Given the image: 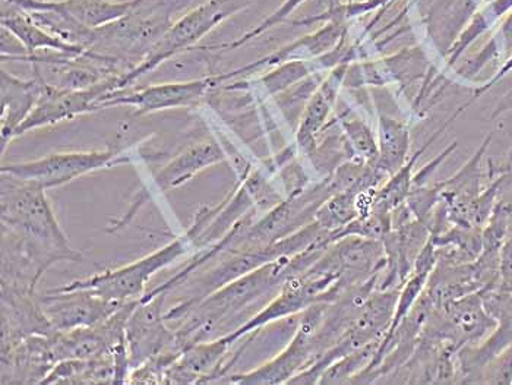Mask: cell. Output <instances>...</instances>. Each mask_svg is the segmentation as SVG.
I'll return each instance as SVG.
<instances>
[{
	"instance_id": "6da1fadb",
	"label": "cell",
	"mask_w": 512,
	"mask_h": 385,
	"mask_svg": "<svg viewBox=\"0 0 512 385\" xmlns=\"http://www.w3.org/2000/svg\"><path fill=\"white\" fill-rule=\"evenodd\" d=\"M3 232L15 239L17 260L24 265L34 284L50 265L58 261H81L82 255L69 244L52 205L47 189L36 182L22 181L2 173ZM14 264V263H11Z\"/></svg>"
},
{
	"instance_id": "7a4b0ae2",
	"label": "cell",
	"mask_w": 512,
	"mask_h": 385,
	"mask_svg": "<svg viewBox=\"0 0 512 385\" xmlns=\"http://www.w3.org/2000/svg\"><path fill=\"white\" fill-rule=\"evenodd\" d=\"M252 5V0H208L197 8L173 22L172 27L154 44L147 56L139 65L120 75L115 93L125 90L139 78L154 71L161 63L183 50L191 49L199 40L218 27L221 22L229 20L237 12ZM113 94V93H112Z\"/></svg>"
},
{
	"instance_id": "3957f363",
	"label": "cell",
	"mask_w": 512,
	"mask_h": 385,
	"mask_svg": "<svg viewBox=\"0 0 512 385\" xmlns=\"http://www.w3.org/2000/svg\"><path fill=\"white\" fill-rule=\"evenodd\" d=\"M192 245L194 242H192L191 235L186 232L185 235L170 242L164 248L141 258L137 263L125 265L116 270L103 271V273L94 274L87 279L75 280V282L65 284V286L50 290V292L87 290V292L107 299V301H135V298H139L144 293L145 286L154 274H157L161 268L179 260L191 249Z\"/></svg>"
},
{
	"instance_id": "277c9868",
	"label": "cell",
	"mask_w": 512,
	"mask_h": 385,
	"mask_svg": "<svg viewBox=\"0 0 512 385\" xmlns=\"http://www.w3.org/2000/svg\"><path fill=\"white\" fill-rule=\"evenodd\" d=\"M328 302H319L302 312L295 336L286 349L267 364L245 374L227 378L226 383L243 385L287 384L293 377L314 365L324 352L319 343V330L324 323Z\"/></svg>"
},
{
	"instance_id": "5b68a950",
	"label": "cell",
	"mask_w": 512,
	"mask_h": 385,
	"mask_svg": "<svg viewBox=\"0 0 512 385\" xmlns=\"http://www.w3.org/2000/svg\"><path fill=\"white\" fill-rule=\"evenodd\" d=\"M495 318L483 304L482 293H470L447 304L432 306L422 336L447 343L455 350L477 345L495 328Z\"/></svg>"
},
{
	"instance_id": "8992f818",
	"label": "cell",
	"mask_w": 512,
	"mask_h": 385,
	"mask_svg": "<svg viewBox=\"0 0 512 385\" xmlns=\"http://www.w3.org/2000/svg\"><path fill=\"white\" fill-rule=\"evenodd\" d=\"M126 162V157H120L118 151L113 150L69 151L49 154L33 162L6 164L0 172L50 189L75 181L87 173Z\"/></svg>"
},
{
	"instance_id": "52a82bcc",
	"label": "cell",
	"mask_w": 512,
	"mask_h": 385,
	"mask_svg": "<svg viewBox=\"0 0 512 385\" xmlns=\"http://www.w3.org/2000/svg\"><path fill=\"white\" fill-rule=\"evenodd\" d=\"M119 77L120 75H113L84 90H69V88H60L50 82H44L39 102L36 103L28 118L18 126L14 138L41 126L53 125L66 119L69 121L84 113L96 112L99 110L97 103L109 94L115 93Z\"/></svg>"
},
{
	"instance_id": "ba28073f",
	"label": "cell",
	"mask_w": 512,
	"mask_h": 385,
	"mask_svg": "<svg viewBox=\"0 0 512 385\" xmlns=\"http://www.w3.org/2000/svg\"><path fill=\"white\" fill-rule=\"evenodd\" d=\"M480 293L483 304L495 318L496 325L482 342L458 350V384H476L477 377L486 364L512 346V292L493 287Z\"/></svg>"
},
{
	"instance_id": "9c48e42d",
	"label": "cell",
	"mask_w": 512,
	"mask_h": 385,
	"mask_svg": "<svg viewBox=\"0 0 512 385\" xmlns=\"http://www.w3.org/2000/svg\"><path fill=\"white\" fill-rule=\"evenodd\" d=\"M166 293L142 296L126 321L125 339L129 366L138 368L167 350H175V331L166 327L163 304Z\"/></svg>"
},
{
	"instance_id": "30bf717a",
	"label": "cell",
	"mask_w": 512,
	"mask_h": 385,
	"mask_svg": "<svg viewBox=\"0 0 512 385\" xmlns=\"http://www.w3.org/2000/svg\"><path fill=\"white\" fill-rule=\"evenodd\" d=\"M216 77L201 78V80L164 82V84L150 85L131 93H113L97 103L100 109L106 107L132 106L137 109V115L158 112V110L178 109V107L197 104L210 88L216 87Z\"/></svg>"
},
{
	"instance_id": "8fae6325",
	"label": "cell",
	"mask_w": 512,
	"mask_h": 385,
	"mask_svg": "<svg viewBox=\"0 0 512 385\" xmlns=\"http://www.w3.org/2000/svg\"><path fill=\"white\" fill-rule=\"evenodd\" d=\"M126 302L107 301L87 290L47 292L40 305L50 324L58 331L94 327L109 320Z\"/></svg>"
},
{
	"instance_id": "7c38bea8",
	"label": "cell",
	"mask_w": 512,
	"mask_h": 385,
	"mask_svg": "<svg viewBox=\"0 0 512 385\" xmlns=\"http://www.w3.org/2000/svg\"><path fill=\"white\" fill-rule=\"evenodd\" d=\"M28 12L46 11L74 27L96 30L125 17L134 0L110 2V0H6Z\"/></svg>"
},
{
	"instance_id": "4fadbf2b",
	"label": "cell",
	"mask_w": 512,
	"mask_h": 385,
	"mask_svg": "<svg viewBox=\"0 0 512 385\" xmlns=\"http://www.w3.org/2000/svg\"><path fill=\"white\" fill-rule=\"evenodd\" d=\"M349 33V24L344 21H328L324 22L319 30L314 33L303 36L302 39L293 41L287 46L281 47L271 55L259 59L254 63L229 72V74L218 75V81L224 82L232 80V78L240 77V75L251 74L262 68H273V66L281 65V63L292 61H314L321 58L327 53L333 52L335 47L343 41L344 37Z\"/></svg>"
},
{
	"instance_id": "5bb4252c",
	"label": "cell",
	"mask_w": 512,
	"mask_h": 385,
	"mask_svg": "<svg viewBox=\"0 0 512 385\" xmlns=\"http://www.w3.org/2000/svg\"><path fill=\"white\" fill-rule=\"evenodd\" d=\"M350 63L337 66L328 72L327 77L305 104L296 134V145L306 156H312L318 148V137L328 128V119L337 103L338 94L346 80Z\"/></svg>"
},
{
	"instance_id": "9a60e30c",
	"label": "cell",
	"mask_w": 512,
	"mask_h": 385,
	"mask_svg": "<svg viewBox=\"0 0 512 385\" xmlns=\"http://www.w3.org/2000/svg\"><path fill=\"white\" fill-rule=\"evenodd\" d=\"M233 343L229 337H217L208 342L188 347L167 366L164 371V383L199 384L210 383L213 378L223 374L221 365Z\"/></svg>"
},
{
	"instance_id": "2e32d148",
	"label": "cell",
	"mask_w": 512,
	"mask_h": 385,
	"mask_svg": "<svg viewBox=\"0 0 512 385\" xmlns=\"http://www.w3.org/2000/svg\"><path fill=\"white\" fill-rule=\"evenodd\" d=\"M0 21H2V28L8 30L27 50V56L22 58L21 61L33 58L39 50H52L55 53L77 56V58L88 53L85 47L69 43V41L60 39V37L50 33L46 28L41 27L39 22L34 20L25 9L14 5V3L6 2V0H2V18H0Z\"/></svg>"
},
{
	"instance_id": "e0dca14e",
	"label": "cell",
	"mask_w": 512,
	"mask_h": 385,
	"mask_svg": "<svg viewBox=\"0 0 512 385\" xmlns=\"http://www.w3.org/2000/svg\"><path fill=\"white\" fill-rule=\"evenodd\" d=\"M33 80H20L2 71V151L14 140L15 131L33 112L43 91L44 80L40 66L33 63Z\"/></svg>"
},
{
	"instance_id": "ac0fdd59",
	"label": "cell",
	"mask_w": 512,
	"mask_h": 385,
	"mask_svg": "<svg viewBox=\"0 0 512 385\" xmlns=\"http://www.w3.org/2000/svg\"><path fill=\"white\" fill-rule=\"evenodd\" d=\"M224 153L220 145L214 141L199 142L197 145L186 148L182 154L167 163L160 172L154 176V181L161 191H170L183 183L191 181L201 170L223 162Z\"/></svg>"
},
{
	"instance_id": "d6986e66",
	"label": "cell",
	"mask_w": 512,
	"mask_h": 385,
	"mask_svg": "<svg viewBox=\"0 0 512 385\" xmlns=\"http://www.w3.org/2000/svg\"><path fill=\"white\" fill-rule=\"evenodd\" d=\"M379 159L378 167L394 175L410 159V128L401 119L379 113L376 123Z\"/></svg>"
},
{
	"instance_id": "ffe728a7",
	"label": "cell",
	"mask_w": 512,
	"mask_h": 385,
	"mask_svg": "<svg viewBox=\"0 0 512 385\" xmlns=\"http://www.w3.org/2000/svg\"><path fill=\"white\" fill-rule=\"evenodd\" d=\"M322 71H325V68L319 58L314 61L286 62L274 66L273 71L259 78L258 82L267 91L268 96H280L290 90L293 85Z\"/></svg>"
},
{
	"instance_id": "44dd1931",
	"label": "cell",
	"mask_w": 512,
	"mask_h": 385,
	"mask_svg": "<svg viewBox=\"0 0 512 385\" xmlns=\"http://www.w3.org/2000/svg\"><path fill=\"white\" fill-rule=\"evenodd\" d=\"M360 217L356 192H335L316 211L315 222L325 232L337 233Z\"/></svg>"
},
{
	"instance_id": "7402d4cb",
	"label": "cell",
	"mask_w": 512,
	"mask_h": 385,
	"mask_svg": "<svg viewBox=\"0 0 512 385\" xmlns=\"http://www.w3.org/2000/svg\"><path fill=\"white\" fill-rule=\"evenodd\" d=\"M381 343L382 340H375V342L360 347L356 352L337 359L322 372L318 384L353 383L372 364Z\"/></svg>"
},
{
	"instance_id": "603a6c76",
	"label": "cell",
	"mask_w": 512,
	"mask_h": 385,
	"mask_svg": "<svg viewBox=\"0 0 512 385\" xmlns=\"http://www.w3.org/2000/svg\"><path fill=\"white\" fill-rule=\"evenodd\" d=\"M338 125H340L346 140L349 141L355 157L378 166V137H376V132L372 131L371 126L350 112L341 113L338 116Z\"/></svg>"
},
{
	"instance_id": "cb8c5ba5",
	"label": "cell",
	"mask_w": 512,
	"mask_h": 385,
	"mask_svg": "<svg viewBox=\"0 0 512 385\" xmlns=\"http://www.w3.org/2000/svg\"><path fill=\"white\" fill-rule=\"evenodd\" d=\"M306 0H284L283 5L280 8H277L270 17L265 18L264 21L259 22L255 28H252L251 31L245 34V36L240 37L233 43L221 44L218 46V49L221 50H235L237 47L243 46V44L248 43V41L258 39L261 34H264L265 31L271 30V28L276 27V25L280 24V22L286 21L293 12L299 8L300 5H303Z\"/></svg>"
},
{
	"instance_id": "d4e9b609",
	"label": "cell",
	"mask_w": 512,
	"mask_h": 385,
	"mask_svg": "<svg viewBox=\"0 0 512 385\" xmlns=\"http://www.w3.org/2000/svg\"><path fill=\"white\" fill-rule=\"evenodd\" d=\"M476 384H512V346L499 353L480 371Z\"/></svg>"
},
{
	"instance_id": "484cf974",
	"label": "cell",
	"mask_w": 512,
	"mask_h": 385,
	"mask_svg": "<svg viewBox=\"0 0 512 385\" xmlns=\"http://www.w3.org/2000/svg\"><path fill=\"white\" fill-rule=\"evenodd\" d=\"M499 289L512 292V236L504 242L501 249V277Z\"/></svg>"
},
{
	"instance_id": "4316f807",
	"label": "cell",
	"mask_w": 512,
	"mask_h": 385,
	"mask_svg": "<svg viewBox=\"0 0 512 385\" xmlns=\"http://www.w3.org/2000/svg\"><path fill=\"white\" fill-rule=\"evenodd\" d=\"M512 110V88L499 100L498 104L495 106V110L491 115V119L499 118V116L505 115V113L510 112ZM508 159L512 160V154Z\"/></svg>"
},
{
	"instance_id": "83f0119b",
	"label": "cell",
	"mask_w": 512,
	"mask_h": 385,
	"mask_svg": "<svg viewBox=\"0 0 512 385\" xmlns=\"http://www.w3.org/2000/svg\"><path fill=\"white\" fill-rule=\"evenodd\" d=\"M393 3V0H365L366 9L368 12L378 11L381 8H388V5Z\"/></svg>"
}]
</instances>
